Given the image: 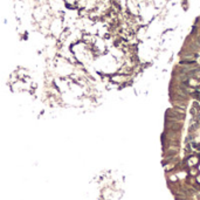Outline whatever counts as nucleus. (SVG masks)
<instances>
[{
    "instance_id": "f257e3e1",
    "label": "nucleus",
    "mask_w": 200,
    "mask_h": 200,
    "mask_svg": "<svg viewBox=\"0 0 200 200\" xmlns=\"http://www.w3.org/2000/svg\"><path fill=\"white\" fill-rule=\"evenodd\" d=\"M198 163H199V158H197V157H192V158H190L188 161H187L188 166H194V165H197Z\"/></svg>"
}]
</instances>
